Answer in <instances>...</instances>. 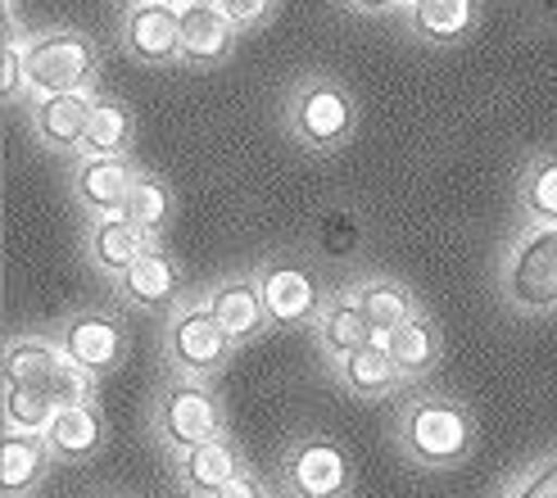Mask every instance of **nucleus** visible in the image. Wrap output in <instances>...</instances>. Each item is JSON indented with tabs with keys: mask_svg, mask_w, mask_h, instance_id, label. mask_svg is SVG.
I'll list each match as a JSON object with an SVG mask.
<instances>
[{
	"mask_svg": "<svg viewBox=\"0 0 557 498\" xmlns=\"http://www.w3.org/2000/svg\"><path fill=\"white\" fill-rule=\"evenodd\" d=\"M255 282L263 290L272 326H318V318L326 309V295H322L318 276L309 267L286 263V259H272V263H263L255 272Z\"/></svg>",
	"mask_w": 557,
	"mask_h": 498,
	"instance_id": "9d476101",
	"label": "nucleus"
},
{
	"mask_svg": "<svg viewBox=\"0 0 557 498\" xmlns=\"http://www.w3.org/2000/svg\"><path fill=\"white\" fill-rule=\"evenodd\" d=\"M136 177H141V169H136L127 154H119V159H77L73 200H77L82 213H91V217H114V213H123Z\"/></svg>",
	"mask_w": 557,
	"mask_h": 498,
	"instance_id": "ddd939ff",
	"label": "nucleus"
},
{
	"mask_svg": "<svg viewBox=\"0 0 557 498\" xmlns=\"http://www.w3.org/2000/svg\"><path fill=\"white\" fill-rule=\"evenodd\" d=\"M345 10H354V14H389V10H399V0H345Z\"/></svg>",
	"mask_w": 557,
	"mask_h": 498,
	"instance_id": "72a5a7b5",
	"label": "nucleus"
},
{
	"mask_svg": "<svg viewBox=\"0 0 557 498\" xmlns=\"http://www.w3.org/2000/svg\"><path fill=\"white\" fill-rule=\"evenodd\" d=\"M54 395H46L41 385H23V381H5V431H23V435H46V426L54 422Z\"/></svg>",
	"mask_w": 557,
	"mask_h": 498,
	"instance_id": "cd10ccee",
	"label": "nucleus"
},
{
	"mask_svg": "<svg viewBox=\"0 0 557 498\" xmlns=\"http://www.w3.org/2000/svg\"><path fill=\"white\" fill-rule=\"evenodd\" d=\"M381 345H385L389 358L399 363L404 381H422V376L440 363V331H435V322H426L422 313L408 318V322L395 326V331H385Z\"/></svg>",
	"mask_w": 557,
	"mask_h": 498,
	"instance_id": "393cba45",
	"label": "nucleus"
},
{
	"mask_svg": "<svg viewBox=\"0 0 557 498\" xmlns=\"http://www.w3.org/2000/svg\"><path fill=\"white\" fill-rule=\"evenodd\" d=\"M127 5H136V0H127Z\"/></svg>",
	"mask_w": 557,
	"mask_h": 498,
	"instance_id": "c9c22d12",
	"label": "nucleus"
},
{
	"mask_svg": "<svg viewBox=\"0 0 557 498\" xmlns=\"http://www.w3.org/2000/svg\"><path fill=\"white\" fill-rule=\"evenodd\" d=\"M236 340L222 331V322L213 318V309L205 299L177 303L169 331H163V353H169V368L186 381H213L222 368L232 363Z\"/></svg>",
	"mask_w": 557,
	"mask_h": 498,
	"instance_id": "39448f33",
	"label": "nucleus"
},
{
	"mask_svg": "<svg viewBox=\"0 0 557 498\" xmlns=\"http://www.w3.org/2000/svg\"><path fill=\"white\" fill-rule=\"evenodd\" d=\"M268 498H272V494H268Z\"/></svg>",
	"mask_w": 557,
	"mask_h": 498,
	"instance_id": "e433bc0d",
	"label": "nucleus"
},
{
	"mask_svg": "<svg viewBox=\"0 0 557 498\" xmlns=\"http://www.w3.org/2000/svg\"><path fill=\"white\" fill-rule=\"evenodd\" d=\"M50 462H60L50 453L46 435H23V431H5V445H0V489L5 498H27L50 472Z\"/></svg>",
	"mask_w": 557,
	"mask_h": 498,
	"instance_id": "412c9836",
	"label": "nucleus"
},
{
	"mask_svg": "<svg viewBox=\"0 0 557 498\" xmlns=\"http://www.w3.org/2000/svg\"><path fill=\"white\" fill-rule=\"evenodd\" d=\"M399 449L422 472H454L476 449L471 412L444 395H417L399 412Z\"/></svg>",
	"mask_w": 557,
	"mask_h": 498,
	"instance_id": "f257e3e1",
	"label": "nucleus"
},
{
	"mask_svg": "<svg viewBox=\"0 0 557 498\" xmlns=\"http://www.w3.org/2000/svg\"><path fill=\"white\" fill-rule=\"evenodd\" d=\"M123 217H132V223L146 227L150 236H159L163 227L173 223V190H169V182L154 177V173H141L136 186H132L127 204H123Z\"/></svg>",
	"mask_w": 557,
	"mask_h": 498,
	"instance_id": "c85d7f7f",
	"label": "nucleus"
},
{
	"mask_svg": "<svg viewBox=\"0 0 557 498\" xmlns=\"http://www.w3.org/2000/svg\"><path fill=\"white\" fill-rule=\"evenodd\" d=\"M60 349L73 358L82 372L104 376L127 358V326L109 313H77L60 326Z\"/></svg>",
	"mask_w": 557,
	"mask_h": 498,
	"instance_id": "9b49d317",
	"label": "nucleus"
},
{
	"mask_svg": "<svg viewBox=\"0 0 557 498\" xmlns=\"http://www.w3.org/2000/svg\"><path fill=\"white\" fill-rule=\"evenodd\" d=\"M517 200H521L525 223L557 227V154H535L525 163L517 182Z\"/></svg>",
	"mask_w": 557,
	"mask_h": 498,
	"instance_id": "a878e982",
	"label": "nucleus"
},
{
	"mask_svg": "<svg viewBox=\"0 0 557 498\" xmlns=\"http://www.w3.org/2000/svg\"><path fill=\"white\" fill-rule=\"evenodd\" d=\"M508 309L521 318H544L557 309V227L525 223L521 236H512L504 267H498Z\"/></svg>",
	"mask_w": 557,
	"mask_h": 498,
	"instance_id": "f03ea898",
	"label": "nucleus"
},
{
	"mask_svg": "<svg viewBox=\"0 0 557 498\" xmlns=\"http://www.w3.org/2000/svg\"><path fill=\"white\" fill-rule=\"evenodd\" d=\"M114 286H119V299L127 303V309L169 313L177 303V295H182V267H177L173 254H163V249L154 245L150 254L136 259Z\"/></svg>",
	"mask_w": 557,
	"mask_h": 498,
	"instance_id": "2eb2a0df",
	"label": "nucleus"
},
{
	"mask_svg": "<svg viewBox=\"0 0 557 498\" xmlns=\"http://www.w3.org/2000/svg\"><path fill=\"white\" fill-rule=\"evenodd\" d=\"M154 435L169 453H186L195 445H209V439L227 435V418H222V403L209 390V381H169L154 399Z\"/></svg>",
	"mask_w": 557,
	"mask_h": 498,
	"instance_id": "423d86ee",
	"label": "nucleus"
},
{
	"mask_svg": "<svg viewBox=\"0 0 557 498\" xmlns=\"http://www.w3.org/2000/svg\"><path fill=\"white\" fill-rule=\"evenodd\" d=\"M336 376H341L345 390L358 395V399H385V395L404 390V372H399V363L389 358V349H385L381 340H372L368 349L341 358Z\"/></svg>",
	"mask_w": 557,
	"mask_h": 498,
	"instance_id": "5701e85b",
	"label": "nucleus"
},
{
	"mask_svg": "<svg viewBox=\"0 0 557 498\" xmlns=\"http://www.w3.org/2000/svg\"><path fill=\"white\" fill-rule=\"evenodd\" d=\"M96 104L91 91H60V96H33V127L50 150H77L87 136V119Z\"/></svg>",
	"mask_w": 557,
	"mask_h": 498,
	"instance_id": "6ab92c4d",
	"label": "nucleus"
},
{
	"mask_svg": "<svg viewBox=\"0 0 557 498\" xmlns=\"http://www.w3.org/2000/svg\"><path fill=\"white\" fill-rule=\"evenodd\" d=\"M354 481V462L331 435H299L282 458L286 498H345Z\"/></svg>",
	"mask_w": 557,
	"mask_h": 498,
	"instance_id": "6e6552de",
	"label": "nucleus"
},
{
	"mask_svg": "<svg viewBox=\"0 0 557 498\" xmlns=\"http://www.w3.org/2000/svg\"><path fill=\"white\" fill-rule=\"evenodd\" d=\"M240 27L218 0H182V64L218 69L236 50Z\"/></svg>",
	"mask_w": 557,
	"mask_h": 498,
	"instance_id": "f8f14e48",
	"label": "nucleus"
},
{
	"mask_svg": "<svg viewBox=\"0 0 557 498\" xmlns=\"http://www.w3.org/2000/svg\"><path fill=\"white\" fill-rule=\"evenodd\" d=\"M119 41L136 64H182V0H136V5H127Z\"/></svg>",
	"mask_w": 557,
	"mask_h": 498,
	"instance_id": "1a4fd4ad",
	"label": "nucleus"
},
{
	"mask_svg": "<svg viewBox=\"0 0 557 498\" xmlns=\"http://www.w3.org/2000/svg\"><path fill=\"white\" fill-rule=\"evenodd\" d=\"M286 127H290V136L304 150L331 154L354 136L358 104H354V96L341 87V82L309 77V82H299V87L290 91V100H286Z\"/></svg>",
	"mask_w": 557,
	"mask_h": 498,
	"instance_id": "20e7f679",
	"label": "nucleus"
},
{
	"mask_svg": "<svg viewBox=\"0 0 557 498\" xmlns=\"http://www.w3.org/2000/svg\"><path fill=\"white\" fill-rule=\"evenodd\" d=\"M476 0H417L404 10V27L422 46H454L476 27Z\"/></svg>",
	"mask_w": 557,
	"mask_h": 498,
	"instance_id": "4be33fe9",
	"label": "nucleus"
},
{
	"mask_svg": "<svg viewBox=\"0 0 557 498\" xmlns=\"http://www.w3.org/2000/svg\"><path fill=\"white\" fill-rule=\"evenodd\" d=\"M318 340H322V353L331 358V363H341V358L381 340L372 331V322H368V313H363V282L341 286L326 299V309L318 318Z\"/></svg>",
	"mask_w": 557,
	"mask_h": 498,
	"instance_id": "4468645a",
	"label": "nucleus"
},
{
	"mask_svg": "<svg viewBox=\"0 0 557 498\" xmlns=\"http://www.w3.org/2000/svg\"><path fill=\"white\" fill-rule=\"evenodd\" d=\"M240 472H249V466H245V453L236 449L232 435H218L209 445H195V449L177 453V481H182L186 498H213Z\"/></svg>",
	"mask_w": 557,
	"mask_h": 498,
	"instance_id": "f3484780",
	"label": "nucleus"
},
{
	"mask_svg": "<svg viewBox=\"0 0 557 498\" xmlns=\"http://www.w3.org/2000/svg\"><path fill=\"white\" fill-rule=\"evenodd\" d=\"M5 381H23V385H41L46 395H54V403H87L96 376L82 372L73 358L60 349V340L46 336H18L5 349Z\"/></svg>",
	"mask_w": 557,
	"mask_h": 498,
	"instance_id": "0eeeda50",
	"label": "nucleus"
},
{
	"mask_svg": "<svg viewBox=\"0 0 557 498\" xmlns=\"http://www.w3.org/2000/svg\"><path fill=\"white\" fill-rule=\"evenodd\" d=\"M0 87H5V100H23L27 96V37H18V27H10V37H5Z\"/></svg>",
	"mask_w": 557,
	"mask_h": 498,
	"instance_id": "c756f323",
	"label": "nucleus"
},
{
	"mask_svg": "<svg viewBox=\"0 0 557 498\" xmlns=\"http://www.w3.org/2000/svg\"><path fill=\"white\" fill-rule=\"evenodd\" d=\"M213 498H268V485H263L255 472H240L232 485H222Z\"/></svg>",
	"mask_w": 557,
	"mask_h": 498,
	"instance_id": "473e14b6",
	"label": "nucleus"
},
{
	"mask_svg": "<svg viewBox=\"0 0 557 498\" xmlns=\"http://www.w3.org/2000/svg\"><path fill=\"white\" fill-rule=\"evenodd\" d=\"M363 313H368L376 336H385V331H395L408 318L422 313V303H417V295L404 282H395V276H368L363 282Z\"/></svg>",
	"mask_w": 557,
	"mask_h": 498,
	"instance_id": "bb28decb",
	"label": "nucleus"
},
{
	"mask_svg": "<svg viewBox=\"0 0 557 498\" xmlns=\"http://www.w3.org/2000/svg\"><path fill=\"white\" fill-rule=\"evenodd\" d=\"M205 303L213 309V318L222 322V331L236 340V345H249V340H259L263 331L272 326L268 318V303H263V290L255 276H227V282H218Z\"/></svg>",
	"mask_w": 557,
	"mask_h": 498,
	"instance_id": "dca6fc26",
	"label": "nucleus"
},
{
	"mask_svg": "<svg viewBox=\"0 0 557 498\" xmlns=\"http://www.w3.org/2000/svg\"><path fill=\"white\" fill-rule=\"evenodd\" d=\"M417 5V0H399V10H412Z\"/></svg>",
	"mask_w": 557,
	"mask_h": 498,
	"instance_id": "f704fd0d",
	"label": "nucleus"
},
{
	"mask_svg": "<svg viewBox=\"0 0 557 498\" xmlns=\"http://www.w3.org/2000/svg\"><path fill=\"white\" fill-rule=\"evenodd\" d=\"M222 10L232 14V23L240 27V33H255V27H263L276 10V0H218Z\"/></svg>",
	"mask_w": 557,
	"mask_h": 498,
	"instance_id": "2f4dec72",
	"label": "nucleus"
},
{
	"mask_svg": "<svg viewBox=\"0 0 557 498\" xmlns=\"http://www.w3.org/2000/svg\"><path fill=\"white\" fill-rule=\"evenodd\" d=\"M104 418L96 403H64L46 426V445L60 462H91L104 449Z\"/></svg>",
	"mask_w": 557,
	"mask_h": 498,
	"instance_id": "aec40b11",
	"label": "nucleus"
},
{
	"mask_svg": "<svg viewBox=\"0 0 557 498\" xmlns=\"http://www.w3.org/2000/svg\"><path fill=\"white\" fill-rule=\"evenodd\" d=\"M150 249H154V236L146 227H136L132 217H123V213L96 217L91 232H87V259H91V267L104 272V276H114V282L141 254H150Z\"/></svg>",
	"mask_w": 557,
	"mask_h": 498,
	"instance_id": "a211bd4d",
	"label": "nucleus"
},
{
	"mask_svg": "<svg viewBox=\"0 0 557 498\" xmlns=\"http://www.w3.org/2000/svg\"><path fill=\"white\" fill-rule=\"evenodd\" d=\"M100 73V50L77 27H46L27 37V100L60 96V91H91Z\"/></svg>",
	"mask_w": 557,
	"mask_h": 498,
	"instance_id": "7ed1b4c3",
	"label": "nucleus"
},
{
	"mask_svg": "<svg viewBox=\"0 0 557 498\" xmlns=\"http://www.w3.org/2000/svg\"><path fill=\"white\" fill-rule=\"evenodd\" d=\"M504 498H557V453L525 466V476L517 485H508Z\"/></svg>",
	"mask_w": 557,
	"mask_h": 498,
	"instance_id": "7c9ffc66",
	"label": "nucleus"
},
{
	"mask_svg": "<svg viewBox=\"0 0 557 498\" xmlns=\"http://www.w3.org/2000/svg\"><path fill=\"white\" fill-rule=\"evenodd\" d=\"M132 136H136L132 109L114 96H96L91 119H87V136H82V146H77V159H119L132 150Z\"/></svg>",
	"mask_w": 557,
	"mask_h": 498,
	"instance_id": "b1692460",
	"label": "nucleus"
}]
</instances>
